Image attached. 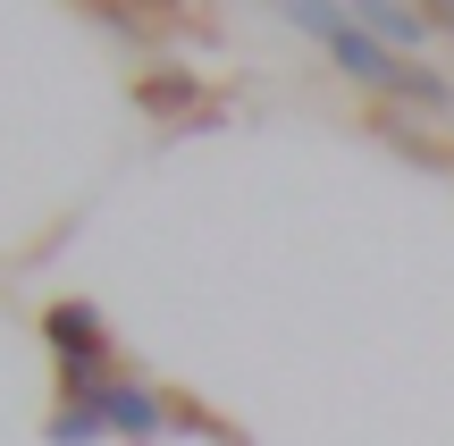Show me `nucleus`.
<instances>
[{
  "label": "nucleus",
  "instance_id": "1",
  "mask_svg": "<svg viewBox=\"0 0 454 446\" xmlns=\"http://www.w3.org/2000/svg\"><path fill=\"white\" fill-rule=\"evenodd\" d=\"M354 26L379 34L387 51H421L429 43V9H412V0H354Z\"/></svg>",
  "mask_w": 454,
  "mask_h": 446
},
{
  "label": "nucleus",
  "instance_id": "2",
  "mask_svg": "<svg viewBox=\"0 0 454 446\" xmlns=\"http://www.w3.org/2000/svg\"><path fill=\"white\" fill-rule=\"evenodd\" d=\"M43 337H51V346H59L67 354V363H101V320L93 312H84V303H51V320H43Z\"/></svg>",
  "mask_w": 454,
  "mask_h": 446
},
{
  "label": "nucleus",
  "instance_id": "3",
  "mask_svg": "<svg viewBox=\"0 0 454 446\" xmlns=\"http://www.w3.org/2000/svg\"><path fill=\"white\" fill-rule=\"evenodd\" d=\"M101 421L127 430V438H152V430H160V404H152L144 387H101Z\"/></svg>",
  "mask_w": 454,
  "mask_h": 446
},
{
  "label": "nucleus",
  "instance_id": "4",
  "mask_svg": "<svg viewBox=\"0 0 454 446\" xmlns=\"http://www.w3.org/2000/svg\"><path fill=\"white\" fill-rule=\"evenodd\" d=\"M135 93H144V110H185V101H202L194 76H144Z\"/></svg>",
  "mask_w": 454,
  "mask_h": 446
},
{
  "label": "nucleus",
  "instance_id": "5",
  "mask_svg": "<svg viewBox=\"0 0 454 446\" xmlns=\"http://www.w3.org/2000/svg\"><path fill=\"white\" fill-rule=\"evenodd\" d=\"M135 9H177V0H135Z\"/></svg>",
  "mask_w": 454,
  "mask_h": 446
}]
</instances>
